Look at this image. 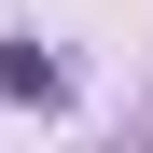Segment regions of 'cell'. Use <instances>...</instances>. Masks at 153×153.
Listing matches in <instances>:
<instances>
[{
	"label": "cell",
	"instance_id": "6da1fadb",
	"mask_svg": "<svg viewBox=\"0 0 153 153\" xmlns=\"http://www.w3.org/2000/svg\"><path fill=\"white\" fill-rule=\"evenodd\" d=\"M0 97H42V111H56V97H70V70L42 56V42H0Z\"/></svg>",
	"mask_w": 153,
	"mask_h": 153
}]
</instances>
